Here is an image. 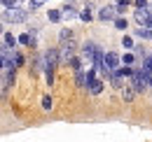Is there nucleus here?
Wrapping results in <instances>:
<instances>
[{"label":"nucleus","mask_w":152,"mask_h":142,"mask_svg":"<svg viewBox=\"0 0 152 142\" xmlns=\"http://www.w3.org/2000/svg\"><path fill=\"white\" fill-rule=\"evenodd\" d=\"M47 19H49L52 23H58V21H61V9H49V12H47Z\"/></svg>","instance_id":"16"},{"label":"nucleus","mask_w":152,"mask_h":142,"mask_svg":"<svg viewBox=\"0 0 152 142\" xmlns=\"http://www.w3.org/2000/svg\"><path fill=\"white\" fill-rule=\"evenodd\" d=\"M0 2L5 5V9H7V7H17V0H0Z\"/></svg>","instance_id":"26"},{"label":"nucleus","mask_w":152,"mask_h":142,"mask_svg":"<svg viewBox=\"0 0 152 142\" xmlns=\"http://www.w3.org/2000/svg\"><path fill=\"white\" fill-rule=\"evenodd\" d=\"M119 91H122V98H124L126 103H131L133 98H136V91H133L131 86H122V89H119Z\"/></svg>","instance_id":"13"},{"label":"nucleus","mask_w":152,"mask_h":142,"mask_svg":"<svg viewBox=\"0 0 152 142\" xmlns=\"http://www.w3.org/2000/svg\"><path fill=\"white\" fill-rule=\"evenodd\" d=\"M96 49H98V44H94V42H87V44H82V65H87V68H91V63H94V54H96Z\"/></svg>","instance_id":"3"},{"label":"nucleus","mask_w":152,"mask_h":142,"mask_svg":"<svg viewBox=\"0 0 152 142\" xmlns=\"http://www.w3.org/2000/svg\"><path fill=\"white\" fill-rule=\"evenodd\" d=\"M61 19H66V21L77 19V9H75V7H70V5H66V7L61 9Z\"/></svg>","instance_id":"9"},{"label":"nucleus","mask_w":152,"mask_h":142,"mask_svg":"<svg viewBox=\"0 0 152 142\" xmlns=\"http://www.w3.org/2000/svg\"><path fill=\"white\" fill-rule=\"evenodd\" d=\"M70 37H73V30H70V28H63V30L58 33V40H61V42H66V40H70Z\"/></svg>","instance_id":"20"},{"label":"nucleus","mask_w":152,"mask_h":142,"mask_svg":"<svg viewBox=\"0 0 152 142\" xmlns=\"http://www.w3.org/2000/svg\"><path fill=\"white\" fill-rule=\"evenodd\" d=\"M5 44H7V49H14L17 47V37L12 33H5Z\"/></svg>","instance_id":"17"},{"label":"nucleus","mask_w":152,"mask_h":142,"mask_svg":"<svg viewBox=\"0 0 152 142\" xmlns=\"http://www.w3.org/2000/svg\"><path fill=\"white\" fill-rule=\"evenodd\" d=\"M113 23H115V28H117V30H126V28H129V21H126V17H115Z\"/></svg>","instance_id":"12"},{"label":"nucleus","mask_w":152,"mask_h":142,"mask_svg":"<svg viewBox=\"0 0 152 142\" xmlns=\"http://www.w3.org/2000/svg\"><path fill=\"white\" fill-rule=\"evenodd\" d=\"M113 72H117V75L124 79V77H131V75H133V68H131V65H119V68L113 70Z\"/></svg>","instance_id":"14"},{"label":"nucleus","mask_w":152,"mask_h":142,"mask_svg":"<svg viewBox=\"0 0 152 142\" xmlns=\"http://www.w3.org/2000/svg\"><path fill=\"white\" fill-rule=\"evenodd\" d=\"M75 82H77L80 89H84V84H87V82H84V70H77L75 72Z\"/></svg>","instance_id":"18"},{"label":"nucleus","mask_w":152,"mask_h":142,"mask_svg":"<svg viewBox=\"0 0 152 142\" xmlns=\"http://www.w3.org/2000/svg\"><path fill=\"white\" fill-rule=\"evenodd\" d=\"M136 93H143V91L148 89V77L143 75L140 70H133V75H131V84H129Z\"/></svg>","instance_id":"4"},{"label":"nucleus","mask_w":152,"mask_h":142,"mask_svg":"<svg viewBox=\"0 0 152 142\" xmlns=\"http://www.w3.org/2000/svg\"><path fill=\"white\" fill-rule=\"evenodd\" d=\"M145 28H150V30H152V17H148V21H145Z\"/></svg>","instance_id":"27"},{"label":"nucleus","mask_w":152,"mask_h":142,"mask_svg":"<svg viewBox=\"0 0 152 142\" xmlns=\"http://www.w3.org/2000/svg\"><path fill=\"white\" fill-rule=\"evenodd\" d=\"M122 47H124V49H133V40L129 35H124L122 37Z\"/></svg>","instance_id":"22"},{"label":"nucleus","mask_w":152,"mask_h":142,"mask_svg":"<svg viewBox=\"0 0 152 142\" xmlns=\"http://www.w3.org/2000/svg\"><path fill=\"white\" fill-rule=\"evenodd\" d=\"M148 2H150V0H133L136 9H145V7H148Z\"/></svg>","instance_id":"23"},{"label":"nucleus","mask_w":152,"mask_h":142,"mask_svg":"<svg viewBox=\"0 0 152 142\" xmlns=\"http://www.w3.org/2000/svg\"><path fill=\"white\" fill-rule=\"evenodd\" d=\"M108 79H110V84H113L115 89H122V86H124V79H122L117 72H110V75H108Z\"/></svg>","instance_id":"11"},{"label":"nucleus","mask_w":152,"mask_h":142,"mask_svg":"<svg viewBox=\"0 0 152 142\" xmlns=\"http://www.w3.org/2000/svg\"><path fill=\"white\" fill-rule=\"evenodd\" d=\"M148 17H150V14H148L145 9H136V12H133V19H136V23H138V26H145Z\"/></svg>","instance_id":"10"},{"label":"nucleus","mask_w":152,"mask_h":142,"mask_svg":"<svg viewBox=\"0 0 152 142\" xmlns=\"http://www.w3.org/2000/svg\"><path fill=\"white\" fill-rule=\"evenodd\" d=\"M45 2H47V0H45Z\"/></svg>","instance_id":"30"},{"label":"nucleus","mask_w":152,"mask_h":142,"mask_svg":"<svg viewBox=\"0 0 152 142\" xmlns=\"http://www.w3.org/2000/svg\"><path fill=\"white\" fill-rule=\"evenodd\" d=\"M77 19H80V21H87V23L94 19V9H91V5H89V2H87V7H84L82 12H77Z\"/></svg>","instance_id":"8"},{"label":"nucleus","mask_w":152,"mask_h":142,"mask_svg":"<svg viewBox=\"0 0 152 142\" xmlns=\"http://www.w3.org/2000/svg\"><path fill=\"white\" fill-rule=\"evenodd\" d=\"M119 65H122V63H119V54H115V51H105L103 54V68H105V70H117V68H119Z\"/></svg>","instance_id":"5"},{"label":"nucleus","mask_w":152,"mask_h":142,"mask_svg":"<svg viewBox=\"0 0 152 142\" xmlns=\"http://www.w3.org/2000/svg\"><path fill=\"white\" fill-rule=\"evenodd\" d=\"M75 49H77V42H75V37H70V40L61 42V47H58V58H61L63 63H68V61L73 58Z\"/></svg>","instance_id":"2"},{"label":"nucleus","mask_w":152,"mask_h":142,"mask_svg":"<svg viewBox=\"0 0 152 142\" xmlns=\"http://www.w3.org/2000/svg\"><path fill=\"white\" fill-rule=\"evenodd\" d=\"M145 12H148V14L152 17V2H148V7H145Z\"/></svg>","instance_id":"28"},{"label":"nucleus","mask_w":152,"mask_h":142,"mask_svg":"<svg viewBox=\"0 0 152 142\" xmlns=\"http://www.w3.org/2000/svg\"><path fill=\"white\" fill-rule=\"evenodd\" d=\"M96 17H98L101 21H103V23H105V21H113V19L117 17V12H115L113 5H103V7L98 9V14H96Z\"/></svg>","instance_id":"6"},{"label":"nucleus","mask_w":152,"mask_h":142,"mask_svg":"<svg viewBox=\"0 0 152 142\" xmlns=\"http://www.w3.org/2000/svg\"><path fill=\"white\" fill-rule=\"evenodd\" d=\"M0 70H2V58H0Z\"/></svg>","instance_id":"29"},{"label":"nucleus","mask_w":152,"mask_h":142,"mask_svg":"<svg viewBox=\"0 0 152 142\" xmlns=\"http://www.w3.org/2000/svg\"><path fill=\"white\" fill-rule=\"evenodd\" d=\"M21 63H23V56H21V54H14V68H19Z\"/></svg>","instance_id":"25"},{"label":"nucleus","mask_w":152,"mask_h":142,"mask_svg":"<svg viewBox=\"0 0 152 142\" xmlns=\"http://www.w3.org/2000/svg\"><path fill=\"white\" fill-rule=\"evenodd\" d=\"M45 5V0H31V9H40Z\"/></svg>","instance_id":"24"},{"label":"nucleus","mask_w":152,"mask_h":142,"mask_svg":"<svg viewBox=\"0 0 152 142\" xmlns=\"http://www.w3.org/2000/svg\"><path fill=\"white\" fill-rule=\"evenodd\" d=\"M103 86H105V79H91V82L87 84V89H89V93H94V96H98V93H103Z\"/></svg>","instance_id":"7"},{"label":"nucleus","mask_w":152,"mask_h":142,"mask_svg":"<svg viewBox=\"0 0 152 142\" xmlns=\"http://www.w3.org/2000/svg\"><path fill=\"white\" fill-rule=\"evenodd\" d=\"M136 37H143V40H152V30H150V28H145V26H140V28L136 30Z\"/></svg>","instance_id":"15"},{"label":"nucleus","mask_w":152,"mask_h":142,"mask_svg":"<svg viewBox=\"0 0 152 142\" xmlns=\"http://www.w3.org/2000/svg\"><path fill=\"white\" fill-rule=\"evenodd\" d=\"M68 63H70V68H73L75 72H77V70H84V68H82V61H80V58H75V56H73Z\"/></svg>","instance_id":"21"},{"label":"nucleus","mask_w":152,"mask_h":142,"mask_svg":"<svg viewBox=\"0 0 152 142\" xmlns=\"http://www.w3.org/2000/svg\"><path fill=\"white\" fill-rule=\"evenodd\" d=\"M26 19H28V12L23 7H7L2 12V21L5 23H23Z\"/></svg>","instance_id":"1"},{"label":"nucleus","mask_w":152,"mask_h":142,"mask_svg":"<svg viewBox=\"0 0 152 142\" xmlns=\"http://www.w3.org/2000/svg\"><path fill=\"white\" fill-rule=\"evenodd\" d=\"M52 107H54V100H52V96H45V98H42V109H47V112H49Z\"/></svg>","instance_id":"19"}]
</instances>
